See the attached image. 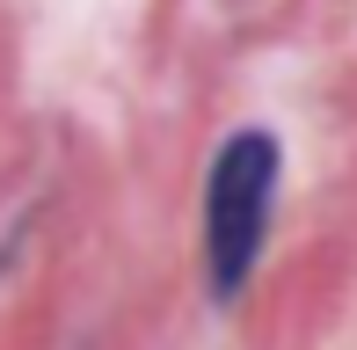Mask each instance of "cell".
I'll list each match as a JSON object with an SVG mask.
<instances>
[{
    "instance_id": "cell-1",
    "label": "cell",
    "mask_w": 357,
    "mask_h": 350,
    "mask_svg": "<svg viewBox=\"0 0 357 350\" xmlns=\"http://www.w3.org/2000/svg\"><path fill=\"white\" fill-rule=\"evenodd\" d=\"M270 204H278V139H270V132H241V139H226V153H219V168H212V197H204L212 284H219L226 299L248 284L255 256H263Z\"/></svg>"
}]
</instances>
